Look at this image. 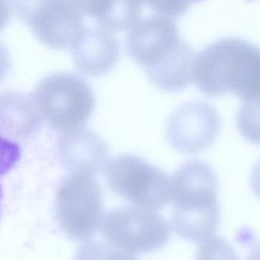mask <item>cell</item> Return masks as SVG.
<instances>
[{"mask_svg": "<svg viewBox=\"0 0 260 260\" xmlns=\"http://www.w3.org/2000/svg\"><path fill=\"white\" fill-rule=\"evenodd\" d=\"M170 232L169 222L157 211L140 206L118 208L102 222V236L108 244L131 254L162 248Z\"/></svg>", "mask_w": 260, "mask_h": 260, "instance_id": "cell-7", "label": "cell"}, {"mask_svg": "<svg viewBox=\"0 0 260 260\" xmlns=\"http://www.w3.org/2000/svg\"><path fill=\"white\" fill-rule=\"evenodd\" d=\"M119 40L101 27H85L70 49L73 62L82 74L99 76L117 63L120 56Z\"/></svg>", "mask_w": 260, "mask_h": 260, "instance_id": "cell-11", "label": "cell"}, {"mask_svg": "<svg viewBox=\"0 0 260 260\" xmlns=\"http://www.w3.org/2000/svg\"><path fill=\"white\" fill-rule=\"evenodd\" d=\"M58 224L70 239L85 241L102 222V191L94 176L72 173L63 180L56 194Z\"/></svg>", "mask_w": 260, "mask_h": 260, "instance_id": "cell-6", "label": "cell"}, {"mask_svg": "<svg viewBox=\"0 0 260 260\" xmlns=\"http://www.w3.org/2000/svg\"><path fill=\"white\" fill-rule=\"evenodd\" d=\"M196 260H240L233 247L224 238L212 237L201 242Z\"/></svg>", "mask_w": 260, "mask_h": 260, "instance_id": "cell-17", "label": "cell"}, {"mask_svg": "<svg viewBox=\"0 0 260 260\" xmlns=\"http://www.w3.org/2000/svg\"><path fill=\"white\" fill-rule=\"evenodd\" d=\"M41 118L33 99L16 92L2 94L3 134L15 140H25L39 129Z\"/></svg>", "mask_w": 260, "mask_h": 260, "instance_id": "cell-14", "label": "cell"}, {"mask_svg": "<svg viewBox=\"0 0 260 260\" xmlns=\"http://www.w3.org/2000/svg\"><path fill=\"white\" fill-rule=\"evenodd\" d=\"M193 82L208 97L232 92L244 102L260 99V48L238 38L215 41L197 55Z\"/></svg>", "mask_w": 260, "mask_h": 260, "instance_id": "cell-1", "label": "cell"}, {"mask_svg": "<svg viewBox=\"0 0 260 260\" xmlns=\"http://www.w3.org/2000/svg\"><path fill=\"white\" fill-rule=\"evenodd\" d=\"M105 178L114 193L140 207L157 211L172 200L169 176L134 154L110 160L105 167Z\"/></svg>", "mask_w": 260, "mask_h": 260, "instance_id": "cell-5", "label": "cell"}, {"mask_svg": "<svg viewBox=\"0 0 260 260\" xmlns=\"http://www.w3.org/2000/svg\"><path fill=\"white\" fill-rule=\"evenodd\" d=\"M237 126L241 136L260 145V99L244 102L238 111Z\"/></svg>", "mask_w": 260, "mask_h": 260, "instance_id": "cell-15", "label": "cell"}, {"mask_svg": "<svg viewBox=\"0 0 260 260\" xmlns=\"http://www.w3.org/2000/svg\"><path fill=\"white\" fill-rule=\"evenodd\" d=\"M218 180L213 168L201 160L183 164L171 179L172 222L176 233L203 242L216 233L221 222Z\"/></svg>", "mask_w": 260, "mask_h": 260, "instance_id": "cell-2", "label": "cell"}, {"mask_svg": "<svg viewBox=\"0 0 260 260\" xmlns=\"http://www.w3.org/2000/svg\"><path fill=\"white\" fill-rule=\"evenodd\" d=\"M183 41L172 19L153 15L140 20L129 30L126 37L127 52L146 70L166 59Z\"/></svg>", "mask_w": 260, "mask_h": 260, "instance_id": "cell-9", "label": "cell"}, {"mask_svg": "<svg viewBox=\"0 0 260 260\" xmlns=\"http://www.w3.org/2000/svg\"><path fill=\"white\" fill-rule=\"evenodd\" d=\"M74 260H138L134 255L127 253L111 244L90 241L81 245Z\"/></svg>", "mask_w": 260, "mask_h": 260, "instance_id": "cell-16", "label": "cell"}, {"mask_svg": "<svg viewBox=\"0 0 260 260\" xmlns=\"http://www.w3.org/2000/svg\"><path fill=\"white\" fill-rule=\"evenodd\" d=\"M247 260H260V241L250 250Z\"/></svg>", "mask_w": 260, "mask_h": 260, "instance_id": "cell-20", "label": "cell"}, {"mask_svg": "<svg viewBox=\"0 0 260 260\" xmlns=\"http://www.w3.org/2000/svg\"><path fill=\"white\" fill-rule=\"evenodd\" d=\"M195 58L193 49L183 41L166 59L145 71L150 81L160 89L169 92L183 91L193 81Z\"/></svg>", "mask_w": 260, "mask_h": 260, "instance_id": "cell-13", "label": "cell"}, {"mask_svg": "<svg viewBox=\"0 0 260 260\" xmlns=\"http://www.w3.org/2000/svg\"><path fill=\"white\" fill-rule=\"evenodd\" d=\"M58 151L64 166L72 173L94 176L108 164L106 144L94 132L84 127L62 133Z\"/></svg>", "mask_w": 260, "mask_h": 260, "instance_id": "cell-10", "label": "cell"}, {"mask_svg": "<svg viewBox=\"0 0 260 260\" xmlns=\"http://www.w3.org/2000/svg\"><path fill=\"white\" fill-rule=\"evenodd\" d=\"M200 1L203 0H142L151 10L169 18L183 16L192 4Z\"/></svg>", "mask_w": 260, "mask_h": 260, "instance_id": "cell-18", "label": "cell"}, {"mask_svg": "<svg viewBox=\"0 0 260 260\" xmlns=\"http://www.w3.org/2000/svg\"><path fill=\"white\" fill-rule=\"evenodd\" d=\"M220 130L221 118L217 110L204 101H195L174 111L166 126V137L177 151L196 154L214 143Z\"/></svg>", "mask_w": 260, "mask_h": 260, "instance_id": "cell-8", "label": "cell"}, {"mask_svg": "<svg viewBox=\"0 0 260 260\" xmlns=\"http://www.w3.org/2000/svg\"><path fill=\"white\" fill-rule=\"evenodd\" d=\"M82 14L99 27L122 31L135 24L142 13V0H70Z\"/></svg>", "mask_w": 260, "mask_h": 260, "instance_id": "cell-12", "label": "cell"}, {"mask_svg": "<svg viewBox=\"0 0 260 260\" xmlns=\"http://www.w3.org/2000/svg\"><path fill=\"white\" fill-rule=\"evenodd\" d=\"M250 183L253 192L260 199V160L252 171Z\"/></svg>", "mask_w": 260, "mask_h": 260, "instance_id": "cell-19", "label": "cell"}, {"mask_svg": "<svg viewBox=\"0 0 260 260\" xmlns=\"http://www.w3.org/2000/svg\"><path fill=\"white\" fill-rule=\"evenodd\" d=\"M11 12L27 24L49 48L71 49L86 25L70 0H4Z\"/></svg>", "mask_w": 260, "mask_h": 260, "instance_id": "cell-4", "label": "cell"}, {"mask_svg": "<svg viewBox=\"0 0 260 260\" xmlns=\"http://www.w3.org/2000/svg\"><path fill=\"white\" fill-rule=\"evenodd\" d=\"M32 99L41 118L61 133L83 127L96 106L90 85L80 76L70 73L44 77Z\"/></svg>", "mask_w": 260, "mask_h": 260, "instance_id": "cell-3", "label": "cell"}]
</instances>
